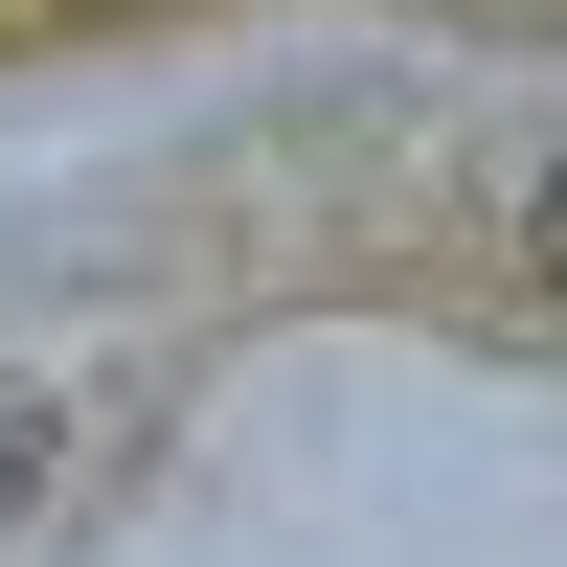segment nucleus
Returning a JSON list of instances; mask_svg holds the SVG:
<instances>
[{
  "label": "nucleus",
  "mask_w": 567,
  "mask_h": 567,
  "mask_svg": "<svg viewBox=\"0 0 567 567\" xmlns=\"http://www.w3.org/2000/svg\"><path fill=\"white\" fill-rule=\"evenodd\" d=\"M23 499H45V409H0V523H23Z\"/></svg>",
  "instance_id": "nucleus-1"
}]
</instances>
